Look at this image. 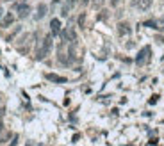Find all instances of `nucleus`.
I'll return each mask as SVG.
<instances>
[{"mask_svg":"<svg viewBox=\"0 0 164 146\" xmlns=\"http://www.w3.org/2000/svg\"><path fill=\"white\" fill-rule=\"evenodd\" d=\"M52 50V36H45V39H43V43L38 46V50H36V61H43L46 55H48V52Z\"/></svg>","mask_w":164,"mask_h":146,"instance_id":"nucleus-1","label":"nucleus"},{"mask_svg":"<svg viewBox=\"0 0 164 146\" xmlns=\"http://www.w3.org/2000/svg\"><path fill=\"white\" fill-rule=\"evenodd\" d=\"M13 9H16L18 11V16L23 20V18H27L29 16V12H30V5L27 4V2H18V4H14L13 5Z\"/></svg>","mask_w":164,"mask_h":146,"instance_id":"nucleus-2","label":"nucleus"},{"mask_svg":"<svg viewBox=\"0 0 164 146\" xmlns=\"http://www.w3.org/2000/svg\"><path fill=\"white\" fill-rule=\"evenodd\" d=\"M150 54H152L150 46H145V48L138 54V57H136V64H138V66H143V64L150 59Z\"/></svg>","mask_w":164,"mask_h":146,"instance_id":"nucleus-3","label":"nucleus"},{"mask_svg":"<svg viewBox=\"0 0 164 146\" xmlns=\"http://www.w3.org/2000/svg\"><path fill=\"white\" fill-rule=\"evenodd\" d=\"M61 37H63V41H71V43H75L77 41V34H75V30H73V27L70 25V27H66L63 32H61Z\"/></svg>","mask_w":164,"mask_h":146,"instance_id":"nucleus-4","label":"nucleus"},{"mask_svg":"<svg viewBox=\"0 0 164 146\" xmlns=\"http://www.w3.org/2000/svg\"><path fill=\"white\" fill-rule=\"evenodd\" d=\"M13 21H14V14H13V12H7V14L4 16V20L0 21V27H2V29H7V27H11Z\"/></svg>","mask_w":164,"mask_h":146,"instance_id":"nucleus-5","label":"nucleus"},{"mask_svg":"<svg viewBox=\"0 0 164 146\" xmlns=\"http://www.w3.org/2000/svg\"><path fill=\"white\" fill-rule=\"evenodd\" d=\"M118 34H120V36H127V34H130V25H129L127 21L118 23Z\"/></svg>","mask_w":164,"mask_h":146,"instance_id":"nucleus-6","label":"nucleus"},{"mask_svg":"<svg viewBox=\"0 0 164 146\" xmlns=\"http://www.w3.org/2000/svg\"><path fill=\"white\" fill-rule=\"evenodd\" d=\"M50 82H57V84H64L66 82V77H61V75H55V73H46L45 75Z\"/></svg>","mask_w":164,"mask_h":146,"instance_id":"nucleus-7","label":"nucleus"},{"mask_svg":"<svg viewBox=\"0 0 164 146\" xmlns=\"http://www.w3.org/2000/svg\"><path fill=\"white\" fill-rule=\"evenodd\" d=\"M50 29H52V34H61V20L54 18L50 21Z\"/></svg>","mask_w":164,"mask_h":146,"instance_id":"nucleus-8","label":"nucleus"},{"mask_svg":"<svg viewBox=\"0 0 164 146\" xmlns=\"http://www.w3.org/2000/svg\"><path fill=\"white\" fill-rule=\"evenodd\" d=\"M46 11H48V7H46L45 4H39V5H38V12H36V20H41V18L46 14Z\"/></svg>","mask_w":164,"mask_h":146,"instance_id":"nucleus-9","label":"nucleus"},{"mask_svg":"<svg viewBox=\"0 0 164 146\" xmlns=\"http://www.w3.org/2000/svg\"><path fill=\"white\" fill-rule=\"evenodd\" d=\"M79 27L86 29V12H80V16H79Z\"/></svg>","mask_w":164,"mask_h":146,"instance_id":"nucleus-10","label":"nucleus"},{"mask_svg":"<svg viewBox=\"0 0 164 146\" xmlns=\"http://www.w3.org/2000/svg\"><path fill=\"white\" fill-rule=\"evenodd\" d=\"M152 5V0H139V7L141 9H148Z\"/></svg>","mask_w":164,"mask_h":146,"instance_id":"nucleus-11","label":"nucleus"},{"mask_svg":"<svg viewBox=\"0 0 164 146\" xmlns=\"http://www.w3.org/2000/svg\"><path fill=\"white\" fill-rule=\"evenodd\" d=\"M104 2H105V0H93L91 5H93V9H100V7L104 5Z\"/></svg>","mask_w":164,"mask_h":146,"instance_id":"nucleus-12","label":"nucleus"},{"mask_svg":"<svg viewBox=\"0 0 164 146\" xmlns=\"http://www.w3.org/2000/svg\"><path fill=\"white\" fill-rule=\"evenodd\" d=\"M145 27H152V29H159V27H157V23H155L154 20H150V21H145Z\"/></svg>","mask_w":164,"mask_h":146,"instance_id":"nucleus-13","label":"nucleus"},{"mask_svg":"<svg viewBox=\"0 0 164 146\" xmlns=\"http://www.w3.org/2000/svg\"><path fill=\"white\" fill-rule=\"evenodd\" d=\"M66 4H68V5H70V7H73V5H75V4H77V0H66Z\"/></svg>","mask_w":164,"mask_h":146,"instance_id":"nucleus-14","label":"nucleus"},{"mask_svg":"<svg viewBox=\"0 0 164 146\" xmlns=\"http://www.w3.org/2000/svg\"><path fill=\"white\" fill-rule=\"evenodd\" d=\"M159 25H161L159 29H163V30H164V18H163V20H161V23H159Z\"/></svg>","mask_w":164,"mask_h":146,"instance_id":"nucleus-15","label":"nucleus"},{"mask_svg":"<svg viewBox=\"0 0 164 146\" xmlns=\"http://www.w3.org/2000/svg\"><path fill=\"white\" fill-rule=\"evenodd\" d=\"M2 128H4V123H2V120H0V132H2Z\"/></svg>","mask_w":164,"mask_h":146,"instance_id":"nucleus-16","label":"nucleus"},{"mask_svg":"<svg viewBox=\"0 0 164 146\" xmlns=\"http://www.w3.org/2000/svg\"><path fill=\"white\" fill-rule=\"evenodd\" d=\"M111 2H113V5H116V4H118V0H111Z\"/></svg>","mask_w":164,"mask_h":146,"instance_id":"nucleus-17","label":"nucleus"},{"mask_svg":"<svg viewBox=\"0 0 164 146\" xmlns=\"http://www.w3.org/2000/svg\"><path fill=\"white\" fill-rule=\"evenodd\" d=\"M2 14H4V9H2V7H0V18H2Z\"/></svg>","mask_w":164,"mask_h":146,"instance_id":"nucleus-18","label":"nucleus"},{"mask_svg":"<svg viewBox=\"0 0 164 146\" xmlns=\"http://www.w3.org/2000/svg\"><path fill=\"white\" fill-rule=\"evenodd\" d=\"M159 41H161V43H164V37H159Z\"/></svg>","mask_w":164,"mask_h":146,"instance_id":"nucleus-19","label":"nucleus"},{"mask_svg":"<svg viewBox=\"0 0 164 146\" xmlns=\"http://www.w3.org/2000/svg\"><path fill=\"white\" fill-rule=\"evenodd\" d=\"M88 2H89V0H82V4H88Z\"/></svg>","mask_w":164,"mask_h":146,"instance_id":"nucleus-20","label":"nucleus"}]
</instances>
